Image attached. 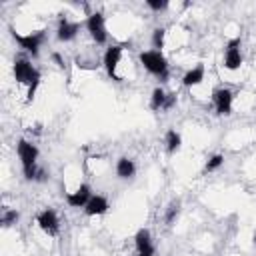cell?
<instances>
[{"label": "cell", "instance_id": "26", "mask_svg": "<svg viewBox=\"0 0 256 256\" xmlns=\"http://www.w3.org/2000/svg\"><path fill=\"white\" fill-rule=\"evenodd\" d=\"M138 256H146V254H138Z\"/></svg>", "mask_w": 256, "mask_h": 256}, {"label": "cell", "instance_id": "1", "mask_svg": "<svg viewBox=\"0 0 256 256\" xmlns=\"http://www.w3.org/2000/svg\"><path fill=\"white\" fill-rule=\"evenodd\" d=\"M16 152H18V158H20V164H22L24 178L26 180H38L42 168H38V164H36L38 162V148H36V144H32V142L22 138L16 144Z\"/></svg>", "mask_w": 256, "mask_h": 256}, {"label": "cell", "instance_id": "17", "mask_svg": "<svg viewBox=\"0 0 256 256\" xmlns=\"http://www.w3.org/2000/svg\"><path fill=\"white\" fill-rule=\"evenodd\" d=\"M164 144H166V150H168V154H174V152H178L180 150V144H182V136L176 132V130H168L166 132V136H164Z\"/></svg>", "mask_w": 256, "mask_h": 256}, {"label": "cell", "instance_id": "9", "mask_svg": "<svg viewBox=\"0 0 256 256\" xmlns=\"http://www.w3.org/2000/svg\"><path fill=\"white\" fill-rule=\"evenodd\" d=\"M224 66L228 70H238L242 66V54H240V38H232L226 44L224 50Z\"/></svg>", "mask_w": 256, "mask_h": 256}, {"label": "cell", "instance_id": "13", "mask_svg": "<svg viewBox=\"0 0 256 256\" xmlns=\"http://www.w3.org/2000/svg\"><path fill=\"white\" fill-rule=\"evenodd\" d=\"M108 200L104 198V196H100V194H94L90 200H88V204L84 206V214L86 216H102V214H106L108 212Z\"/></svg>", "mask_w": 256, "mask_h": 256}, {"label": "cell", "instance_id": "4", "mask_svg": "<svg viewBox=\"0 0 256 256\" xmlns=\"http://www.w3.org/2000/svg\"><path fill=\"white\" fill-rule=\"evenodd\" d=\"M10 32H12V38L20 44V48H24V50H26L28 54H32V56H38L40 46H42L44 40H46V32H44V30H36V32H30V34H18L16 30L10 28Z\"/></svg>", "mask_w": 256, "mask_h": 256}, {"label": "cell", "instance_id": "21", "mask_svg": "<svg viewBox=\"0 0 256 256\" xmlns=\"http://www.w3.org/2000/svg\"><path fill=\"white\" fill-rule=\"evenodd\" d=\"M222 164H224V156H222V154H214V156L208 158V162H206V166H204V172H214V170H218Z\"/></svg>", "mask_w": 256, "mask_h": 256}, {"label": "cell", "instance_id": "25", "mask_svg": "<svg viewBox=\"0 0 256 256\" xmlns=\"http://www.w3.org/2000/svg\"><path fill=\"white\" fill-rule=\"evenodd\" d=\"M252 240H254V242H256V232H254V236H252Z\"/></svg>", "mask_w": 256, "mask_h": 256}, {"label": "cell", "instance_id": "6", "mask_svg": "<svg viewBox=\"0 0 256 256\" xmlns=\"http://www.w3.org/2000/svg\"><path fill=\"white\" fill-rule=\"evenodd\" d=\"M36 224L40 226L42 232H46L48 236H56L60 232V220L54 208H44L36 214Z\"/></svg>", "mask_w": 256, "mask_h": 256}, {"label": "cell", "instance_id": "3", "mask_svg": "<svg viewBox=\"0 0 256 256\" xmlns=\"http://www.w3.org/2000/svg\"><path fill=\"white\" fill-rule=\"evenodd\" d=\"M12 72H14V80L18 84H34V82H40V70L36 66H32V62L28 58H16L14 60V66H12Z\"/></svg>", "mask_w": 256, "mask_h": 256}, {"label": "cell", "instance_id": "23", "mask_svg": "<svg viewBox=\"0 0 256 256\" xmlns=\"http://www.w3.org/2000/svg\"><path fill=\"white\" fill-rule=\"evenodd\" d=\"M176 104V94H168V98H166V106H164V110H170L172 106Z\"/></svg>", "mask_w": 256, "mask_h": 256}, {"label": "cell", "instance_id": "2", "mask_svg": "<svg viewBox=\"0 0 256 256\" xmlns=\"http://www.w3.org/2000/svg\"><path fill=\"white\" fill-rule=\"evenodd\" d=\"M140 62H142V66L150 74L158 76L160 80L168 78V60H166V56L162 52H158V50H144V52H140Z\"/></svg>", "mask_w": 256, "mask_h": 256}, {"label": "cell", "instance_id": "12", "mask_svg": "<svg viewBox=\"0 0 256 256\" xmlns=\"http://www.w3.org/2000/svg\"><path fill=\"white\" fill-rule=\"evenodd\" d=\"M80 32V24L78 22H70L66 16H62L58 20V30H56V36L60 42H70L76 38V34Z\"/></svg>", "mask_w": 256, "mask_h": 256}, {"label": "cell", "instance_id": "15", "mask_svg": "<svg viewBox=\"0 0 256 256\" xmlns=\"http://www.w3.org/2000/svg\"><path fill=\"white\" fill-rule=\"evenodd\" d=\"M116 174H118V178H132L134 174H136V164H134V160H130V158H126V156H122V158H118V162H116Z\"/></svg>", "mask_w": 256, "mask_h": 256}, {"label": "cell", "instance_id": "16", "mask_svg": "<svg viewBox=\"0 0 256 256\" xmlns=\"http://www.w3.org/2000/svg\"><path fill=\"white\" fill-rule=\"evenodd\" d=\"M166 98H168V94L164 92V88H154L152 90V96H150V108L154 110V112H158V110H164V106H166Z\"/></svg>", "mask_w": 256, "mask_h": 256}, {"label": "cell", "instance_id": "5", "mask_svg": "<svg viewBox=\"0 0 256 256\" xmlns=\"http://www.w3.org/2000/svg\"><path fill=\"white\" fill-rule=\"evenodd\" d=\"M86 30L90 32L92 40L96 44H106L108 42V32H106V20L102 12H92L86 18Z\"/></svg>", "mask_w": 256, "mask_h": 256}, {"label": "cell", "instance_id": "11", "mask_svg": "<svg viewBox=\"0 0 256 256\" xmlns=\"http://www.w3.org/2000/svg\"><path fill=\"white\" fill-rule=\"evenodd\" d=\"M134 244H136V252L138 254H146V256H154V242H152V234L148 228H140L134 234Z\"/></svg>", "mask_w": 256, "mask_h": 256}, {"label": "cell", "instance_id": "14", "mask_svg": "<svg viewBox=\"0 0 256 256\" xmlns=\"http://www.w3.org/2000/svg\"><path fill=\"white\" fill-rule=\"evenodd\" d=\"M202 80H204V66H202V64H198V66L190 68V70H188V72L182 76V84H184L186 88L198 86Z\"/></svg>", "mask_w": 256, "mask_h": 256}, {"label": "cell", "instance_id": "7", "mask_svg": "<svg viewBox=\"0 0 256 256\" xmlns=\"http://www.w3.org/2000/svg\"><path fill=\"white\" fill-rule=\"evenodd\" d=\"M232 100H234V94L230 88H216L212 92V104H214V110L218 116H228L232 114Z\"/></svg>", "mask_w": 256, "mask_h": 256}, {"label": "cell", "instance_id": "24", "mask_svg": "<svg viewBox=\"0 0 256 256\" xmlns=\"http://www.w3.org/2000/svg\"><path fill=\"white\" fill-rule=\"evenodd\" d=\"M52 58H54V60H56V64H58V66H60V68H64V60H62V56H60V54H58V52H54V54H52Z\"/></svg>", "mask_w": 256, "mask_h": 256}, {"label": "cell", "instance_id": "8", "mask_svg": "<svg viewBox=\"0 0 256 256\" xmlns=\"http://www.w3.org/2000/svg\"><path fill=\"white\" fill-rule=\"evenodd\" d=\"M122 52H124V46H118V44L108 46L106 52H104L102 64H104V68H106V72H108V76H110L112 80H120V76L116 74V68H118V64H120Z\"/></svg>", "mask_w": 256, "mask_h": 256}, {"label": "cell", "instance_id": "19", "mask_svg": "<svg viewBox=\"0 0 256 256\" xmlns=\"http://www.w3.org/2000/svg\"><path fill=\"white\" fill-rule=\"evenodd\" d=\"M164 42H166V30L162 26L160 28H154V32H152V48L158 50V52H162Z\"/></svg>", "mask_w": 256, "mask_h": 256}, {"label": "cell", "instance_id": "10", "mask_svg": "<svg viewBox=\"0 0 256 256\" xmlns=\"http://www.w3.org/2000/svg\"><path fill=\"white\" fill-rule=\"evenodd\" d=\"M92 196H94V194H92V188H90L88 184H80L74 192H68V194H66V202H68V206H72V208H84Z\"/></svg>", "mask_w": 256, "mask_h": 256}, {"label": "cell", "instance_id": "18", "mask_svg": "<svg viewBox=\"0 0 256 256\" xmlns=\"http://www.w3.org/2000/svg\"><path fill=\"white\" fill-rule=\"evenodd\" d=\"M18 218H20L18 210H14V208H4V210H2V218H0V222H2L4 228H10L12 224L18 222Z\"/></svg>", "mask_w": 256, "mask_h": 256}, {"label": "cell", "instance_id": "20", "mask_svg": "<svg viewBox=\"0 0 256 256\" xmlns=\"http://www.w3.org/2000/svg\"><path fill=\"white\" fill-rule=\"evenodd\" d=\"M178 214H180V202H178V200H172V202L168 204L166 212H164V222L170 226V224L178 218Z\"/></svg>", "mask_w": 256, "mask_h": 256}, {"label": "cell", "instance_id": "22", "mask_svg": "<svg viewBox=\"0 0 256 256\" xmlns=\"http://www.w3.org/2000/svg\"><path fill=\"white\" fill-rule=\"evenodd\" d=\"M146 6L154 12H160V10L168 8V0H146Z\"/></svg>", "mask_w": 256, "mask_h": 256}]
</instances>
